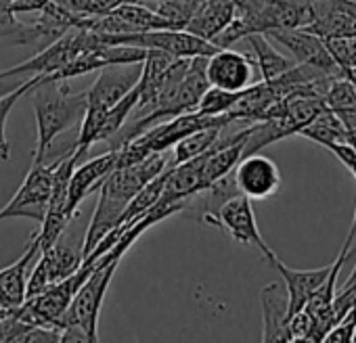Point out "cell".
Returning <instances> with one entry per match:
<instances>
[{"instance_id":"36","label":"cell","mask_w":356,"mask_h":343,"mask_svg":"<svg viewBox=\"0 0 356 343\" xmlns=\"http://www.w3.org/2000/svg\"><path fill=\"white\" fill-rule=\"evenodd\" d=\"M191 3H193V5H200V3H202V0H191Z\"/></svg>"},{"instance_id":"21","label":"cell","mask_w":356,"mask_h":343,"mask_svg":"<svg viewBox=\"0 0 356 343\" xmlns=\"http://www.w3.org/2000/svg\"><path fill=\"white\" fill-rule=\"evenodd\" d=\"M220 132H222L220 126H210V128L191 132L189 136L181 138L174 144V161L172 163H183V161H189V159L206 153L220 138Z\"/></svg>"},{"instance_id":"4","label":"cell","mask_w":356,"mask_h":343,"mask_svg":"<svg viewBox=\"0 0 356 343\" xmlns=\"http://www.w3.org/2000/svg\"><path fill=\"white\" fill-rule=\"evenodd\" d=\"M105 42L101 40V36L97 32H90L86 28H72L67 30L63 36H59L57 40H53L47 49H42L36 57L9 67L5 72H0V80L5 78H13L19 74H32V76H55L57 72H61L70 61H74L80 53H90V51H99L103 49Z\"/></svg>"},{"instance_id":"10","label":"cell","mask_w":356,"mask_h":343,"mask_svg":"<svg viewBox=\"0 0 356 343\" xmlns=\"http://www.w3.org/2000/svg\"><path fill=\"white\" fill-rule=\"evenodd\" d=\"M233 178L237 185V191L245 197L254 199H268L273 195H277L279 187H281V172L279 165L258 153H250L243 155L239 159V163L233 167Z\"/></svg>"},{"instance_id":"11","label":"cell","mask_w":356,"mask_h":343,"mask_svg":"<svg viewBox=\"0 0 356 343\" xmlns=\"http://www.w3.org/2000/svg\"><path fill=\"white\" fill-rule=\"evenodd\" d=\"M256 63L237 51L231 49H218L214 55L206 61V78L208 84L220 90L239 92L254 84L256 80Z\"/></svg>"},{"instance_id":"23","label":"cell","mask_w":356,"mask_h":343,"mask_svg":"<svg viewBox=\"0 0 356 343\" xmlns=\"http://www.w3.org/2000/svg\"><path fill=\"white\" fill-rule=\"evenodd\" d=\"M323 103L331 111H356V86L343 74L331 78Z\"/></svg>"},{"instance_id":"18","label":"cell","mask_w":356,"mask_h":343,"mask_svg":"<svg viewBox=\"0 0 356 343\" xmlns=\"http://www.w3.org/2000/svg\"><path fill=\"white\" fill-rule=\"evenodd\" d=\"M243 40H248V44L254 53V63L258 67L260 80H275L296 65V61L281 55L270 44V38L262 32H254V34L245 36Z\"/></svg>"},{"instance_id":"8","label":"cell","mask_w":356,"mask_h":343,"mask_svg":"<svg viewBox=\"0 0 356 343\" xmlns=\"http://www.w3.org/2000/svg\"><path fill=\"white\" fill-rule=\"evenodd\" d=\"M53 172L55 163H34L15 195L9 199L5 208H0V222L13 218H30L42 224L53 191Z\"/></svg>"},{"instance_id":"16","label":"cell","mask_w":356,"mask_h":343,"mask_svg":"<svg viewBox=\"0 0 356 343\" xmlns=\"http://www.w3.org/2000/svg\"><path fill=\"white\" fill-rule=\"evenodd\" d=\"M262 303V341H289L287 320H289V297L287 289L279 283H270L260 291Z\"/></svg>"},{"instance_id":"2","label":"cell","mask_w":356,"mask_h":343,"mask_svg":"<svg viewBox=\"0 0 356 343\" xmlns=\"http://www.w3.org/2000/svg\"><path fill=\"white\" fill-rule=\"evenodd\" d=\"M70 80H42L30 90L34 101V115L38 128V140L34 151V163H47V155L59 134L80 126L86 111V90L70 92Z\"/></svg>"},{"instance_id":"15","label":"cell","mask_w":356,"mask_h":343,"mask_svg":"<svg viewBox=\"0 0 356 343\" xmlns=\"http://www.w3.org/2000/svg\"><path fill=\"white\" fill-rule=\"evenodd\" d=\"M237 0H202L185 30L212 42L237 17Z\"/></svg>"},{"instance_id":"22","label":"cell","mask_w":356,"mask_h":343,"mask_svg":"<svg viewBox=\"0 0 356 343\" xmlns=\"http://www.w3.org/2000/svg\"><path fill=\"white\" fill-rule=\"evenodd\" d=\"M42 80V76H32L30 80H26L19 88L7 92L0 97V159L3 161H9L11 159V144L7 140V134H5V128H7V119H9V113L13 111V107L26 97L30 94V90Z\"/></svg>"},{"instance_id":"32","label":"cell","mask_w":356,"mask_h":343,"mask_svg":"<svg viewBox=\"0 0 356 343\" xmlns=\"http://www.w3.org/2000/svg\"><path fill=\"white\" fill-rule=\"evenodd\" d=\"M354 285H356V266H354V270H352L350 278L343 283V287H341V289H350V287H354Z\"/></svg>"},{"instance_id":"27","label":"cell","mask_w":356,"mask_h":343,"mask_svg":"<svg viewBox=\"0 0 356 343\" xmlns=\"http://www.w3.org/2000/svg\"><path fill=\"white\" fill-rule=\"evenodd\" d=\"M331 57L335 59V63L341 69H352L356 67V36H348V38H333V40H325Z\"/></svg>"},{"instance_id":"14","label":"cell","mask_w":356,"mask_h":343,"mask_svg":"<svg viewBox=\"0 0 356 343\" xmlns=\"http://www.w3.org/2000/svg\"><path fill=\"white\" fill-rule=\"evenodd\" d=\"M38 256H40V243L32 239L26 251L19 256V260L0 270V308L5 312L9 314L15 312L28 299V278Z\"/></svg>"},{"instance_id":"20","label":"cell","mask_w":356,"mask_h":343,"mask_svg":"<svg viewBox=\"0 0 356 343\" xmlns=\"http://www.w3.org/2000/svg\"><path fill=\"white\" fill-rule=\"evenodd\" d=\"M300 136H306L308 140H314L323 147L335 144V142H346L348 138V130L341 124V119L335 115V111L331 109H323L312 122H308L304 128L298 130Z\"/></svg>"},{"instance_id":"9","label":"cell","mask_w":356,"mask_h":343,"mask_svg":"<svg viewBox=\"0 0 356 343\" xmlns=\"http://www.w3.org/2000/svg\"><path fill=\"white\" fill-rule=\"evenodd\" d=\"M266 36L270 40L279 42L281 47H285L291 53L293 61L300 63V65L314 67V69L323 72L329 78H335V76H341L343 74V69L331 57L325 40L318 38L316 34L304 30V28L270 30V32H266Z\"/></svg>"},{"instance_id":"19","label":"cell","mask_w":356,"mask_h":343,"mask_svg":"<svg viewBox=\"0 0 356 343\" xmlns=\"http://www.w3.org/2000/svg\"><path fill=\"white\" fill-rule=\"evenodd\" d=\"M111 13L118 15L130 28V34L151 32V30H174L170 22H165L161 15H157L147 5L136 3V0H124V3H120Z\"/></svg>"},{"instance_id":"24","label":"cell","mask_w":356,"mask_h":343,"mask_svg":"<svg viewBox=\"0 0 356 343\" xmlns=\"http://www.w3.org/2000/svg\"><path fill=\"white\" fill-rule=\"evenodd\" d=\"M243 90L239 92H231V90H220V88H214L210 86L204 97L200 99L197 103V109L200 113L204 115H225V113H231V109L235 107V103L239 101Z\"/></svg>"},{"instance_id":"25","label":"cell","mask_w":356,"mask_h":343,"mask_svg":"<svg viewBox=\"0 0 356 343\" xmlns=\"http://www.w3.org/2000/svg\"><path fill=\"white\" fill-rule=\"evenodd\" d=\"M120 3L124 0H63L59 5L80 17H103L111 13Z\"/></svg>"},{"instance_id":"26","label":"cell","mask_w":356,"mask_h":343,"mask_svg":"<svg viewBox=\"0 0 356 343\" xmlns=\"http://www.w3.org/2000/svg\"><path fill=\"white\" fill-rule=\"evenodd\" d=\"M26 24L17 22V15L11 11V0H0V42L11 40V44H22Z\"/></svg>"},{"instance_id":"30","label":"cell","mask_w":356,"mask_h":343,"mask_svg":"<svg viewBox=\"0 0 356 343\" xmlns=\"http://www.w3.org/2000/svg\"><path fill=\"white\" fill-rule=\"evenodd\" d=\"M327 149L337 155V159L352 172L354 178H356V149L350 142H335V144H329Z\"/></svg>"},{"instance_id":"1","label":"cell","mask_w":356,"mask_h":343,"mask_svg":"<svg viewBox=\"0 0 356 343\" xmlns=\"http://www.w3.org/2000/svg\"><path fill=\"white\" fill-rule=\"evenodd\" d=\"M168 163L170 161L163 157V153H151L149 157H145L138 163L113 169L111 174L101 183L99 201H97V208L92 212L90 224L86 228L84 243H82L84 258L97 247V243L111 228L118 226V220L124 214V210L128 208V203L132 201V197L149 181H153L159 172H163L168 167Z\"/></svg>"},{"instance_id":"28","label":"cell","mask_w":356,"mask_h":343,"mask_svg":"<svg viewBox=\"0 0 356 343\" xmlns=\"http://www.w3.org/2000/svg\"><path fill=\"white\" fill-rule=\"evenodd\" d=\"M354 331H356V306L350 308V310L339 318V322L325 335L323 341H327V343H352Z\"/></svg>"},{"instance_id":"5","label":"cell","mask_w":356,"mask_h":343,"mask_svg":"<svg viewBox=\"0 0 356 343\" xmlns=\"http://www.w3.org/2000/svg\"><path fill=\"white\" fill-rule=\"evenodd\" d=\"M82 243H84V239H78L76 233H67V228H65L53 245L42 249L30 270L28 297L38 295L53 283H59L65 276H70L72 272H76L84 260Z\"/></svg>"},{"instance_id":"29","label":"cell","mask_w":356,"mask_h":343,"mask_svg":"<svg viewBox=\"0 0 356 343\" xmlns=\"http://www.w3.org/2000/svg\"><path fill=\"white\" fill-rule=\"evenodd\" d=\"M310 331H312V318L306 310H300L289 316V320H287L289 341H308Z\"/></svg>"},{"instance_id":"3","label":"cell","mask_w":356,"mask_h":343,"mask_svg":"<svg viewBox=\"0 0 356 343\" xmlns=\"http://www.w3.org/2000/svg\"><path fill=\"white\" fill-rule=\"evenodd\" d=\"M122 262V256L113 249L103 253L97 260L95 270L88 274L84 285L74 295L70 308L61 316L57 328L61 331L63 341H99V316L103 299L113 281V274Z\"/></svg>"},{"instance_id":"6","label":"cell","mask_w":356,"mask_h":343,"mask_svg":"<svg viewBox=\"0 0 356 343\" xmlns=\"http://www.w3.org/2000/svg\"><path fill=\"white\" fill-rule=\"evenodd\" d=\"M200 218L204 224L216 226L222 233H227L235 243L252 245V247L260 249L268 262L273 258H277V253L266 245V241L262 239V235L258 231V222H256V214H254L250 197L237 193L231 199H227L225 203H220V208L216 212L202 214Z\"/></svg>"},{"instance_id":"17","label":"cell","mask_w":356,"mask_h":343,"mask_svg":"<svg viewBox=\"0 0 356 343\" xmlns=\"http://www.w3.org/2000/svg\"><path fill=\"white\" fill-rule=\"evenodd\" d=\"M270 264L279 270V274L285 281V289H287V297H289V316L304 308L308 297L323 285V281L327 278V274L331 270V264L323 266V268H314V270H293V268L285 266L279 258H273Z\"/></svg>"},{"instance_id":"12","label":"cell","mask_w":356,"mask_h":343,"mask_svg":"<svg viewBox=\"0 0 356 343\" xmlns=\"http://www.w3.org/2000/svg\"><path fill=\"white\" fill-rule=\"evenodd\" d=\"M99 78L86 90V107L107 111L113 107L124 94H128L140 80L143 63H122L107 65L99 69Z\"/></svg>"},{"instance_id":"35","label":"cell","mask_w":356,"mask_h":343,"mask_svg":"<svg viewBox=\"0 0 356 343\" xmlns=\"http://www.w3.org/2000/svg\"><path fill=\"white\" fill-rule=\"evenodd\" d=\"M352 343H356V331H354V335H352Z\"/></svg>"},{"instance_id":"31","label":"cell","mask_w":356,"mask_h":343,"mask_svg":"<svg viewBox=\"0 0 356 343\" xmlns=\"http://www.w3.org/2000/svg\"><path fill=\"white\" fill-rule=\"evenodd\" d=\"M49 0H11V11L15 15L22 13H40Z\"/></svg>"},{"instance_id":"33","label":"cell","mask_w":356,"mask_h":343,"mask_svg":"<svg viewBox=\"0 0 356 343\" xmlns=\"http://www.w3.org/2000/svg\"><path fill=\"white\" fill-rule=\"evenodd\" d=\"M348 235L356 237V210H354V220H352V228H350V233H348Z\"/></svg>"},{"instance_id":"13","label":"cell","mask_w":356,"mask_h":343,"mask_svg":"<svg viewBox=\"0 0 356 343\" xmlns=\"http://www.w3.org/2000/svg\"><path fill=\"white\" fill-rule=\"evenodd\" d=\"M118 165V149H109L103 155H97L88 161H80L70 178V187H67V214L74 218L80 203L95 193L101 183L111 174Z\"/></svg>"},{"instance_id":"7","label":"cell","mask_w":356,"mask_h":343,"mask_svg":"<svg viewBox=\"0 0 356 343\" xmlns=\"http://www.w3.org/2000/svg\"><path fill=\"white\" fill-rule=\"evenodd\" d=\"M105 44H130L147 51H163L172 57H210L218 51L210 40H204L187 30H151L134 34H99Z\"/></svg>"},{"instance_id":"34","label":"cell","mask_w":356,"mask_h":343,"mask_svg":"<svg viewBox=\"0 0 356 343\" xmlns=\"http://www.w3.org/2000/svg\"><path fill=\"white\" fill-rule=\"evenodd\" d=\"M5 314H9V312H5L3 308H0V316H5Z\"/></svg>"}]
</instances>
